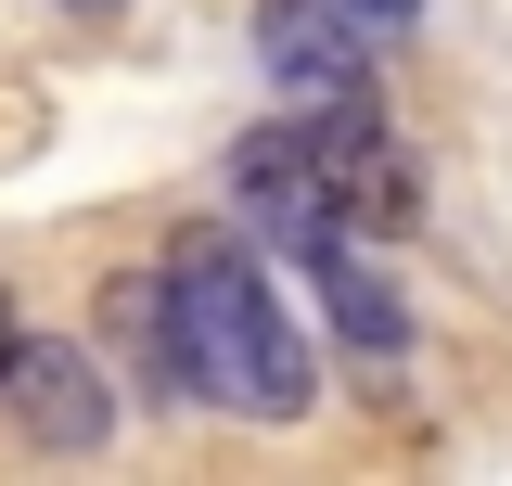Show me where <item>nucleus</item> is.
Returning a JSON list of instances; mask_svg holds the SVG:
<instances>
[{"label":"nucleus","instance_id":"f257e3e1","mask_svg":"<svg viewBox=\"0 0 512 486\" xmlns=\"http://www.w3.org/2000/svg\"><path fill=\"white\" fill-rule=\"evenodd\" d=\"M116 307H128V333L154 346V384H167V397L231 410V423H308L320 359H308V333L282 320L269 269H256L231 231H180L167 269H141Z\"/></svg>","mask_w":512,"mask_h":486},{"label":"nucleus","instance_id":"f03ea898","mask_svg":"<svg viewBox=\"0 0 512 486\" xmlns=\"http://www.w3.org/2000/svg\"><path fill=\"white\" fill-rule=\"evenodd\" d=\"M295 128H308V192H320L333 231H410V218H423V154H410L359 90L320 103V116H295Z\"/></svg>","mask_w":512,"mask_h":486},{"label":"nucleus","instance_id":"7ed1b4c3","mask_svg":"<svg viewBox=\"0 0 512 486\" xmlns=\"http://www.w3.org/2000/svg\"><path fill=\"white\" fill-rule=\"evenodd\" d=\"M0 410L26 448H52V461H90L103 435H116V371L90 359L77 333H13V359H0Z\"/></svg>","mask_w":512,"mask_h":486},{"label":"nucleus","instance_id":"20e7f679","mask_svg":"<svg viewBox=\"0 0 512 486\" xmlns=\"http://www.w3.org/2000/svg\"><path fill=\"white\" fill-rule=\"evenodd\" d=\"M256 64L295 103H346V90H372V26L346 0H256Z\"/></svg>","mask_w":512,"mask_h":486},{"label":"nucleus","instance_id":"39448f33","mask_svg":"<svg viewBox=\"0 0 512 486\" xmlns=\"http://www.w3.org/2000/svg\"><path fill=\"white\" fill-rule=\"evenodd\" d=\"M282 256H295V269L320 282V307H333V333H346L359 359H397V346H410V307H397V282H384V269H372V256H359L346 231H295Z\"/></svg>","mask_w":512,"mask_h":486},{"label":"nucleus","instance_id":"423d86ee","mask_svg":"<svg viewBox=\"0 0 512 486\" xmlns=\"http://www.w3.org/2000/svg\"><path fill=\"white\" fill-rule=\"evenodd\" d=\"M346 13H359V26H410L423 0H346Z\"/></svg>","mask_w":512,"mask_h":486},{"label":"nucleus","instance_id":"0eeeda50","mask_svg":"<svg viewBox=\"0 0 512 486\" xmlns=\"http://www.w3.org/2000/svg\"><path fill=\"white\" fill-rule=\"evenodd\" d=\"M0 359H13V295H0Z\"/></svg>","mask_w":512,"mask_h":486},{"label":"nucleus","instance_id":"6e6552de","mask_svg":"<svg viewBox=\"0 0 512 486\" xmlns=\"http://www.w3.org/2000/svg\"><path fill=\"white\" fill-rule=\"evenodd\" d=\"M77 13H116V0H77Z\"/></svg>","mask_w":512,"mask_h":486}]
</instances>
